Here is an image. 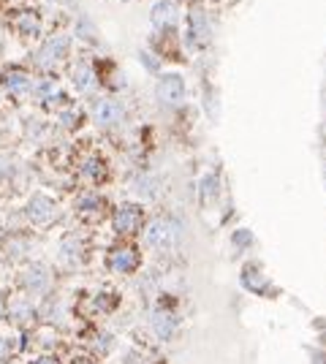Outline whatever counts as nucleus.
<instances>
[{
    "mask_svg": "<svg viewBox=\"0 0 326 364\" xmlns=\"http://www.w3.org/2000/svg\"><path fill=\"white\" fill-rule=\"evenodd\" d=\"M93 115H96L98 125H115V122L122 120V106L117 101H112V98H103V101L96 103Z\"/></svg>",
    "mask_w": 326,
    "mask_h": 364,
    "instance_id": "20e7f679",
    "label": "nucleus"
},
{
    "mask_svg": "<svg viewBox=\"0 0 326 364\" xmlns=\"http://www.w3.org/2000/svg\"><path fill=\"white\" fill-rule=\"evenodd\" d=\"M215 196H218V180H215V174H209L202 182V199L204 202H212Z\"/></svg>",
    "mask_w": 326,
    "mask_h": 364,
    "instance_id": "4468645a",
    "label": "nucleus"
},
{
    "mask_svg": "<svg viewBox=\"0 0 326 364\" xmlns=\"http://www.w3.org/2000/svg\"><path fill=\"white\" fill-rule=\"evenodd\" d=\"M0 316H3V302H0Z\"/></svg>",
    "mask_w": 326,
    "mask_h": 364,
    "instance_id": "aec40b11",
    "label": "nucleus"
},
{
    "mask_svg": "<svg viewBox=\"0 0 326 364\" xmlns=\"http://www.w3.org/2000/svg\"><path fill=\"white\" fill-rule=\"evenodd\" d=\"M55 215V204L49 202L46 196H33L27 204V218L33 223H46Z\"/></svg>",
    "mask_w": 326,
    "mask_h": 364,
    "instance_id": "39448f33",
    "label": "nucleus"
},
{
    "mask_svg": "<svg viewBox=\"0 0 326 364\" xmlns=\"http://www.w3.org/2000/svg\"><path fill=\"white\" fill-rule=\"evenodd\" d=\"M17 27H20L22 33H27V36H36L41 30L39 14H33V11H22V14H17Z\"/></svg>",
    "mask_w": 326,
    "mask_h": 364,
    "instance_id": "f8f14e48",
    "label": "nucleus"
},
{
    "mask_svg": "<svg viewBox=\"0 0 326 364\" xmlns=\"http://www.w3.org/2000/svg\"><path fill=\"white\" fill-rule=\"evenodd\" d=\"M84 171H87L90 177H101V174H103V166L98 161H90L87 166H84Z\"/></svg>",
    "mask_w": 326,
    "mask_h": 364,
    "instance_id": "dca6fc26",
    "label": "nucleus"
},
{
    "mask_svg": "<svg viewBox=\"0 0 326 364\" xmlns=\"http://www.w3.org/2000/svg\"><path fill=\"white\" fill-rule=\"evenodd\" d=\"M65 49H68V39H65V36H58V39H49L46 44H44V49H41L39 60L49 65L52 60H60L63 55H65Z\"/></svg>",
    "mask_w": 326,
    "mask_h": 364,
    "instance_id": "6e6552de",
    "label": "nucleus"
},
{
    "mask_svg": "<svg viewBox=\"0 0 326 364\" xmlns=\"http://www.w3.org/2000/svg\"><path fill=\"white\" fill-rule=\"evenodd\" d=\"M33 364H58V362H55V359H46V356H44V359H36Z\"/></svg>",
    "mask_w": 326,
    "mask_h": 364,
    "instance_id": "6ab92c4d",
    "label": "nucleus"
},
{
    "mask_svg": "<svg viewBox=\"0 0 326 364\" xmlns=\"http://www.w3.org/2000/svg\"><path fill=\"white\" fill-rule=\"evenodd\" d=\"M171 329H174V318H171L169 313H158V316H155V332H158L161 337H169Z\"/></svg>",
    "mask_w": 326,
    "mask_h": 364,
    "instance_id": "ddd939ff",
    "label": "nucleus"
},
{
    "mask_svg": "<svg viewBox=\"0 0 326 364\" xmlns=\"http://www.w3.org/2000/svg\"><path fill=\"white\" fill-rule=\"evenodd\" d=\"M109 264H112V269H117V272H133V269L139 266V256H136L133 247H120V250L112 253Z\"/></svg>",
    "mask_w": 326,
    "mask_h": 364,
    "instance_id": "0eeeda50",
    "label": "nucleus"
},
{
    "mask_svg": "<svg viewBox=\"0 0 326 364\" xmlns=\"http://www.w3.org/2000/svg\"><path fill=\"white\" fill-rule=\"evenodd\" d=\"M136 190H144V196H155V180L142 177V180L136 182Z\"/></svg>",
    "mask_w": 326,
    "mask_h": 364,
    "instance_id": "2eb2a0df",
    "label": "nucleus"
},
{
    "mask_svg": "<svg viewBox=\"0 0 326 364\" xmlns=\"http://www.w3.org/2000/svg\"><path fill=\"white\" fill-rule=\"evenodd\" d=\"M25 285H27L30 291H44V288L49 285V272H46L44 266H33V269L25 275Z\"/></svg>",
    "mask_w": 326,
    "mask_h": 364,
    "instance_id": "9b49d317",
    "label": "nucleus"
},
{
    "mask_svg": "<svg viewBox=\"0 0 326 364\" xmlns=\"http://www.w3.org/2000/svg\"><path fill=\"white\" fill-rule=\"evenodd\" d=\"M185 98V82L180 77H174V74H169V77H163L158 82V101L166 103V106H177V103Z\"/></svg>",
    "mask_w": 326,
    "mask_h": 364,
    "instance_id": "f03ea898",
    "label": "nucleus"
},
{
    "mask_svg": "<svg viewBox=\"0 0 326 364\" xmlns=\"http://www.w3.org/2000/svg\"><path fill=\"white\" fill-rule=\"evenodd\" d=\"M139 223H142V209L133 207V204H125V207H120V212L115 218V228L120 234H133L139 228Z\"/></svg>",
    "mask_w": 326,
    "mask_h": 364,
    "instance_id": "7ed1b4c3",
    "label": "nucleus"
},
{
    "mask_svg": "<svg viewBox=\"0 0 326 364\" xmlns=\"http://www.w3.org/2000/svg\"><path fill=\"white\" fill-rule=\"evenodd\" d=\"M150 17H152L155 27H171L177 22V6L171 0H161V3L152 6V14Z\"/></svg>",
    "mask_w": 326,
    "mask_h": 364,
    "instance_id": "423d86ee",
    "label": "nucleus"
},
{
    "mask_svg": "<svg viewBox=\"0 0 326 364\" xmlns=\"http://www.w3.org/2000/svg\"><path fill=\"white\" fill-rule=\"evenodd\" d=\"M74 84H77V90H79V93L93 90V84H96V74H93V68H90V65H84V63H79V65L74 68Z\"/></svg>",
    "mask_w": 326,
    "mask_h": 364,
    "instance_id": "1a4fd4ad",
    "label": "nucleus"
},
{
    "mask_svg": "<svg viewBox=\"0 0 326 364\" xmlns=\"http://www.w3.org/2000/svg\"><path fill=\"white\" fill-rule=\"evenodd\" d=\"M3 82H6V87L11 90V93H25L27 87H30V79H27V74L25 71H20V68H14V71H8L6 77H3Z\"/></svg>",
    "mask_w": 326,
    "mask_h": 364,
    "instance_id": "9d476101",
    "label": "nucleus"
},
{
    "mask_svg": "<svg viewBox=\"0 0 326 364\" xmlns=\"http://www.w3.org/2000/svg\"><path fill=\"white\" fill-rule=\"evenodd\" d=\"M8 353H11V345H8V340H3V337H0V362H3Z\"/></svg>",
    "mask_w": 326,
    "mask_h": 364,
    "instance_id": "a211bd4d",
    "label": "nucleus"
},
{
    "mask_svg": "<svg viewBox=\"0 0 326 364\" xmlns=\"http://www.w3.org/2000/svg\"><path fill=\"white\" fill-rule=\"evenodd\" d=\"M8 171H11V163L6 161V158H0V180H6V177H8Z\"/></svg>",
    "mask_w": 326,
    "mask_h": 364,
    "instance_id": "f3484780",
    "label": "nucleus"
},
{
    "mask_svg": "<svg viewBox=\"0 0 326 364\" xmlns=\"http://www.w3.org/2000/svg\"><path fill=\"white\" fill-rule=\"evenodd\" d=\"M174 237H177V228H174V223L166 221V218H155L147 226V231H144V240L152 247H169L174 242Z\"/></svg>",
    "mask_w": 326,
    "mask_h": 364,
    "instance_id": "f257e3e1",
    "label": "nucleus"
}]
</instances>
